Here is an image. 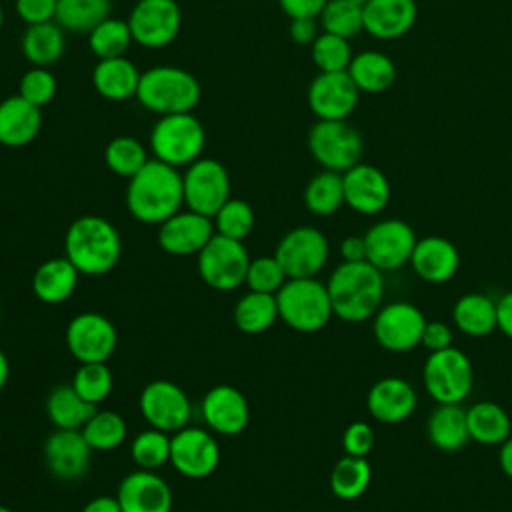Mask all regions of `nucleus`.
I'll return each mask as SVG.
<instances>
[{"label":"nucleus","instance_id":"412c9836","mask_svg":"<svg viewBox=\"0 0 512 512\" xmlns=\"http://www.w3.org/2000/svg\"><path fill=\"white\" fill-rule=\"evenodd\" d=\"M122 512H172V490L154 470H134L126 474L116 490Z\"/></svg>","mask_w":512,"mask_h":512},{"label":"nucleus","instance_id":"0eeeda50","mask_svg":"<svg viewBox=\"0 0 512 512\" xmlns=\"http://www.w3.org/2000/svg\"><path fill=\"white\" fill-rule=\"evenodd\" d=\"M424 388L438 404H460L468 398L474 384V368L470 358L450 346L430 352L422 368Z\"/></svg>","mask_w":512,"mask_h":512},{"label":"nucleus","instance_id":"aec40b11","mask_svg":"<svg viewBox=\"0 0 512 512\" xmlns=\"http://www.w3.org/2000/svg\"><path fill=\"white\" fill-rule=\"evenodd\" d=\"M214 232L212 218L186 208L158 224V244L166 254L192 256L208 244Z\"/></svg>","mask_w":512,"mask_h":512},{"label":"nucleus","instance_id":"37998d69","mask_svg":"<svg viewBox=\"0 0 512 512\" xmlns=\"http://www.w3.org/2000/svg\"><path fill=\"white\" fill-rule=\"evenodd\" d=\"M130 456L142 470H156L170 462V434L158 428L138 432L130 442Z\"/></svg>","mask_w":512,"mask_h":512},{"label":"nucleus","instance_id":"f257e3e1","mask_svg":"<svg viewBox=\"0 0 512 512\" xmlns=\"http://www.w3.org/2000/svg\"><path fill=\"white\" fill-rule=\"evenodd\" d=\"M184 206L180 168L150 158L142 170L128 178L126 208L142 224H162Z\"/></svg>","mask_w":512,"mask_h":512},{"label":"nucleus","instance_id":"6e6552de","mask_svg":"<svg viewBox=\"0 0 512 512\" xmlns=\"http://www.w3.org/2000/svg\"><path fill=\"white\" fill-rule=\"evenodd\" d=\"M308 150L324 170L344 174L360 162L364 142L348 120H318L308 132Z\"/></svg>","mask_w":512,"mask_h":512},{"label":"nucleus","instance_id":"5fc2aeb1","mask_svg":"<svg viewBox=\"0 0 512 512\" xmlns=\"http://www.w3.org/2000/svg\"><path fill=\"white\" fill-rule=\"evenodd\" d=\"M328 0H278L282 12L292 18H318Z\"/></svg>","mask_w":512,"mask_h":512},{"label":"nucleus","instance_id":"6ab92c4d","mask_svg":"<svg viewBox=\"0 0 512 512\" xmlns=\"http://www.w3.org/2000/svg\"><path fill=\"white\" fill-rule=\"evenodd\" d=\"M200 414L206 428L214 434L236 436L248 426L250 406L238 388L230 384H218L204 394Z\"/></svg>","mask_w":512,"mask_h":512},{"label":"nucleus","instance_id":"7ed1b4c3","mask_svg":"<svg viewBox=\"0 0 512 512\" xmlns=\"http://www.w3.org/2000/svg\"><path fill=\"white\" fill-rule=\"evenodd\" d=\"M64 256L80 274L102 276L122 256V238L116 226L96 214L76 218L64 236Z\"/></svg>","mask_w":512,"mask_h":512},{"label":"nucleus","instance_id":"052dcab7","mask_svg":"<svg viewBox=\"0 0 512 512\" xmlns=\"http://www.w3.org/2000/svg\"><path fill=\"white\" fill-rule=\"evenodd\" d=\"M498 464L502 472L512 478V436L500 444V454H498Z\"/></svg>","mask_w":512,"mask_h":512},{"label":"nucleus","instance_id":"2eb2a0df","mask_svg":"<svg viewBox=\"0 0 512 512\" xmlns=\"http://www.w3.org/2000/svg\"><path fill=\"white\" fill-rule=\"evenodd\" d=\"M364 242L366 260L382 272H392L410 262L418 238L404 220L386 218L366 230Z\"/></svg>","mask_w":512,"mask_h":512},{"label":"nucleus","instance_id":"09e8293b","mask_svg":"<svg viewBox=\"0 0 512 512\" xmlns=\"http://www.w3.org/2000/svg\"><path fill=\"white\" fill-rule=\"evenodd\" d=\"M286 280H288V276H286L284 268L272 254V256H258V258L250 260L244 284L248 286V290H254V292L276 294Z\"/></svg>","mask_w":512,"mask_h":512},{"label":"nucleus","instance_id":"4be33fe9","mask_svg":"<svg viewBox=\"0 0 512 512\" xmlns=\"http://www.w3.org/2000/svg\"><path fill=\"white\" fill-rule=\"evenodd\" d=\"M92 448L80 430L56 428L44 442V462L58 480H78L90 468Z\"/></svg>","mask_w":512,"mask_h":512},{"label":"nucleus","instance_id":"c85d7f7f","mask_svg":"<svg viewBox=\"0 0 512 512\" xmlns=\"http://www.w3.org/2000/svg\"><path fill=\"white\" fill-rule=\"evenodd\" d=\"M78 276L80 272L66 256L50 258L34 270L32 292L44 304H62L74 294Z\"/></svg>","mask_w":512,"mask_h":512},{"label":"nucleus","instance_id":"4c0bfd02","mask_svg":"<svg viewBox=\"0 0 512 512\" xmlns=\"http://www.w3.org/2000/svg\"><path fill=\"white\" fill-rule=\"evenodd\" d=\"M372 480V466L364 456H342L330 472V490L340 500L360 498Z\"/></svg>","mask_w":512,"mask_h":512},{"label":"nucleus","instance_id":"cd10ccee","mask_svg":"<svg viewBox=\"0 0 512 512\" xmlns=\"http://www.w3.org/2000/svg\"><path fill=\"white\" fill-rule=\"evenodd\" d=\"M142 72L136 68V64L126 58H106L98 60V64L92 70V84L94 90L104 98L112 102H124L130 98H136L138 84H140Z\"/></svg>","mask_w":512,"mask_h":512},{"label":"nucleus","instance_id":"5701e85b","mask_svg":"<svg viewBox=\"0 0 512 512\" xmlns=\"http://www.w3.org/2000/svg\"><path fill=\"white\" fill-rule=\"evenodd\" d=\"M344 204L358 214H378L390 202V182L386 174L372 166L358 162L342 174Z\"/></svg>","mask_w":512,"mask_h":512},{"label":"nucleus","instance_id":"58836bf2","mask_svg":"<svg viewBox=\"0 0 512 512\" xmlns=\"http://www.w3.org/2000/svg\"><path fill=\"white\" fill-rule=\"evenodd\" d=\"M304 204L316 216H330L344 204V182L340 172L322 170L304 188Z\"/></svg>","mask_w":512,"mask_h":512},{"label":"nucleus","instance_id":"9d476101","mask_svg":"<svg viewBox=\"0 0 512 512\" xmlns=\"http://www.w3.org/2000/svg\"><path fill=\"white\" fill-rule=\"evenodd\" d=\"M186 208L214 218L230 198V176L222 162L200 156L182 174Z\"/></svg>","mask_w":512,"mask_h":512},{"label":"nucleus","instance_id":"c9c22d12","mask_svg":"<svg viewBox=\"0 0 512 512\" xmlns=\"http://www.w3.org/2000/svg\"><path fill=\"white\" fill-rule=\"evenodd\" d=\"M234 324L244 334H262L280 318L276 294L248 290L234 306Z\"/></svg>","mask_w":512,"mask_h":512},{"label":"nucleus","instance_id":"4468645a","mask_svg":"<svg viewBox=\"0 0 512 512\" xmlns=\"http://www.w3.org/2000/svg\"><path fill=\"white\" fill-rule=\"evenodd\" d=\"M140 412L144 420L162 432L174 434L188 426L192 404L186 392L170 380H152L140 392Z\"/></svg>","mask_w":512,"mask_h":512},{"label":"nucleus","instance_id":"e2e57ef3","mask_svg":"<svg viewBox=\"0 0 512 512\" xmlns=\"http://www.w3.org/2000/svg\"><path fill=\"white\" fill-rule=\"evenodd\" d=\"M352 4H356V6H360V8H364L366 4H368V0H350Z\"/></svg>","mask_w":512,"mask_h":512},{"label":"nucleus","instance_id":"2f4dec72","mask_svg":"<svg viewBox=\"0 0 512 512\" xmlns=\"http://www.w3.org/2000/svg\"><path fill=\"white\" fill-rule=\"evenodd\" d=\"M66 48V32L56 22L28 26L20 40V50L32 66L56 64Z\"/></svg>","mask_w":512,"mask_h":512},{"label":"nucleus","instance_id":"1a4fd4ad","mask_svg":"<svg viewBox=\"0 0 512 512\" xmlns=\"http://www.w3.org/2000/svg\"><path fill=\"white\" fill-rule=\"evenodd\" d=\"M196 256L198 274L210 288L230 292L244 284L250 256L242 240L214 232V236Z\"/></svg>","mask_w":512,"mask_h":512},{"label":"nucleus","instance_id":"de8ad7c7","mask_svg":"<svg viewBox=\"0 0 512 512\" xmlns=\"http://www.w3.org/2000/svg\"><path fill=\"white\" fill-rule=\"evenodd\" d=\"M254 220L252 206L240 198H228L212 218L214 230L234 240H244L252 232Z\"/></svg>","mask_w":512,"mask_h":512},{"label":"nucleus","instance_id":"3c124183","mask_svg":"<svg viewBox=\"0 0 512 512\" xmlns=\"http://www.w3.org/2000/svg\"><path fill=\"white\" fill-rule=\"evenodd\" d=\"M342 448L350 456H368L374 448V430L370 424L358 420L346 426L342 434Z\"/></svg>","mask_w":512,"mask_h":512},{"label":"nucleus","instance_id":"f8f14e48","mask_svg":"<svg viewBox=\"0 0 512 512\" xmlns=\"http://www.w3.org/2000/svg\"><path fill=\"white\" fill-rule=\"evenodd\" d=\"M170 464L186 478L200 480L216 472L220 444L214 432L200 426H184L170 436Z\"/></svg>","mask_w":512,"mask_h":512},{"label":"nucleus","instance_id":"864d4df0","mask_svg":"<svg viewBox=\"0 0 512 512\" xmlns=\"http://www.w3.org/2000/svg\"><path fill=\"white\" fill-rule=\"evenodd\" d=\"M420 344L430 352L450 348L452 346V328L442 320H430V322L426 320Z\"/></svg>","mask_w":512,"mask_h":512},{"label":"nucleus","instance_id":"20e7f679","mask_svg":"<svg viewBox=\"0 0 512 512\" xmlns=\"http://www.w3.org/2000/svg\"><path fill=\"white\" fill-rule=\"evenodd\" d=\"M202 88L194 74L180 66L162 64L142 72L136 100L158 116L192 112L200 102Z\"/></svg>","mask_w":512,"mask_h":512},{"label":"nucleus","instance_id":"dca6fc26","mask_svg":"<svg viewBox=\"0 0 512 512\" xmlns=\"http://www.w3.org/2000/svg\"><path fill=\"white\" fill-rule=\"evenodd\" d=\"M66 348L82 362H106L116 350L118 334L114 324L98 312H80L66 326Z\"/></svg>","mask_w":512,"mask_h":512},{"label":"nucleus","instance_id":"79ce46f5","mask_svg":"<svg viewBox=\"0 0 512 512\" xmlns=\"http://www.w3.org/2000/svg\"><path fill=\"white\" fill-rule=\"evenodd\" d=\"M148 160L146 146L132 136H116L104 148V162L108 170L122 178H132Z\"/></svg>","mask_w":512,"mask_h":512},{"label":"nucleus","instance_id":"f704fd0d","mask_svg":"<svg viewBox=\"0 0 512 512\" xmlns=\"http://www.w3.org/2000/svg\"><path fill=\"white\" fill-rule=\"evenodd\" d=\"M98 406L86 402L72 384H60L46 398V414L54 428L80 430Z\"/></svg>","mask_w":512,"mask_h":512},{"label":"nucleus","instance_id":"7c9ffc66","mask_svg":"<svg viewBox=\"0 0 512 512\" xmlns=\"http://www.w3.org/2000/svg\"><path fill=\"white\" fill-rule=\"evenodd\" d=\"M466 420H468V434L470 440L484 444V446H496L510 438L512 432V420L508 412L490 400L476 402L470 408H466Z\"/></svg>","mask_w":512,"mask_h":512},{"label":"nucleus","instance_id":"69168bd1","mask_svg":"<svg viewBox=\"0 0 512 512\" xmlns=\"http://www.w3.org/2000/svg\"><path fill=\"white\" fill-rule=\"evenodd\" d=\"M0 512H14V510H10L8 506H2V504H0Z\"/></svg>","mask_w":512,"mask_h":512},{"label":"nucleus","instance_id":"f03ea898","mask_svg":"<svg viewBox=\"0 0 512 512\" xmlns=\"http://www.w3.org/2000/svg\"><path fill=\"white\" fill-rule=\"evenodd\" d=\"M334 316L344 322H364L382 306L384 278L368 260L342 262L326 284Z\"/></svg>","mask_w":512,"mask_h":512},{"label":"nucleus","instance_id":"a18cd8bd","mask_svg":"<svg viewBox=\"0 0 512 512\" xmlns=\"http://www.w3.org/2000/svg\"><path fill=\"white\" fill-rule=\"evenodd\" d=\"M310 56L318 72H344L348 70L354 54L348 38L322 30L310 44Z\"/></svg>","mask_w":512,"mask_h":512},{"label":"nucleus","instance_id":"b1692460","mask_svg":"<svg viewBox=\"0 0 512 512\" xmlns=\"http://www.w3.org/2000/svg\"><path fill=\"white\" fill-rule=\"evenodd\" d=\"M368 412L382 424H398L406 420L416 404L418 396L412 384L400 376H386L372 384L366 396Z\"/></svg>","mask_w":512,"mask_h":512},{"label":"nucleus","instance_id":"13d9d810","mask_svg":"<svg viewBox=\"0 0 512 512\" xmlns=\"http://www.w3.org/2000/svg\"><path fill=\"white\" fill-rule=\"evenodd\" d=\"M342 262H362L366 260V242L364 236H346L340 242Z\"/></svg>","mask_w":512,"mask_h":512},{"label":"nucleus","instance_id":"c756f323","mask_svg":"<svg viewBox=\"0 0 512 512\" xmlns=\"http://www.w3.org/2000/svg\"><path fill=\"white\" fill-rule=\"evenodd\" d=\"M428 440L442 452H456L468 440L466 410L460 404H438L426 422Z\"/></svg>","mask_w":512,"mask_h":512},{"label":"nucleus","instance_id":"680f3d73","mask_svg":"<svg viewBox=\"0 0 512 512\" xmlns=\"http://www.w3.org/2000/svg\"><path fill=\"white\" fill-rule=\"evenodd\" d=\"M8 376H10V362H8L6 354L0 350V392L4 390V386L8 382Z\"/></svg>","mask_w":512,"mask_h":512},{"label":"nucleus","instance_id":"ddd939ff","mask_svg":"<svg viewBox=\"0 0 512 512\" xmlns=\"http://www.w3.org/2000/svg\"><path fill=\"white\" fill-rule=\"evenodd\" d=\"M126 20L134 42L156 50L176 40L182 28V10L176 0H138Z\"/></svg>","mask_w":512,"mask_h":512},{"label":"nucleus","instance_id":"603ef678","mask_svg":"<svg viewBox=\"0 0 512 512\" xmlns=\"http://www.w3.org/2000/svg\"><path fill=\"white\" fill-rule=\"evenodd\" d=\"M14 10H16V16L28 26L54 22L56 0H16Z\"/></svg>","mask_w":512,"mask_h":512},{"label":"nucleus","instance_id":"8fccbe9b","mask_svg":"<svg viewBox=\"0 0 512 512\" xmlns=\"http://www.w3.org/2000/svg\"><path fill=\"white\" fill-rule=\"evenodd\" d=\"M56 90V76L44 66H32L22 74L18 82V94L38 108L50 104L56 96Z\"/></svg>","mask_w":512,"mask_h":512},{"label":"nucleus","instance_id":"393cba45","mask_svg":"<svg viewBox=\"0 0 512 512\" xmlns=\"http://www.w3.org/2000/svg\"><path fill=\"white\" fill-rule=\"evenodd\" d=\"M410 266L418 278L430 284H444L454 278L460 266L458 248L442 236H424L416 242Z\"/></svg>","mask_w":512,"mask_h":512},{"label":"nucleus","instance_id":"6e6d98bb","mask_svg":"<svg viewBox=\"0 0 512 512\" xmlns=\"http://www.w3.org/2000/svg\"><path fill=\"white\" fill-rule=\"evenodd\" d=\"M290 38L296 44H312L318 38V22L316 18H292L290 20Z\"/></svg>","mask_w":512,"mask_h":512},{"label":"nucleus","instance_id":"49530a36","mask_svg":"<svg viewBox=\"0 0 512 512\" xmlns=\"http://www.w3.org/2000/svg\"><path fill=\"white\" fill-rule=\"evenodd\" d=\"M112 386L114 378L106 362H82L72 376V388L94 406L110 396Z\"/></svg>","mask_w":512,"mask_h":512},{"label":"nucleus","instance_id":"a19ab883","mask_svg":"<svg viewBox=\"0 0 512 512\" xmlns=\"http://www.w3.org/2000/svg\"><path fill=\"white\" fill-rule=\"evenodd\" d=\"M132 42L134 38L128 20H120L114 16H108L88 32V46L98 60L126 56Z\"/></svg>","mask_w":512,"mask_h":512},{"label":"nucleus","instance_id":"72a5a7b5","mask_svg":"<svg viewBox=\"0 0 512 512\" xmlns=\"http://www.w3.org/2000/svg\"><path fill=\"white\" fill-rule=\"evenodd\" d=\"M360 92H384L396 80V66L390 56L376 50H364L352 56L346 70Z\"/></svg>","mask_w":512,"mask_h":512},{"label":"nucleus","instance_id":"473e14b6","mask_svg":"<svg viewBox=\"0 0 512 512\" xmlns=\"http://www.w3.org/2000/svg\"><path fill=\"white\" fill-rule=\"evenodd\" d=\"M454 326L474 338L492 334L496 326V302L480 292L464 294L452 308Z\"/></svg>","mask_w":512,"mask_h":512},{"label":"nucleus","instance_id":"bb28decb","mask_svg":"<svg viewBox=\"0 0 512 512\" xmlns=\"http://www.w3.org/2000/svg\"><path fill=\"white\" fill-rule=\"evenodd\" d=\"M42 108L30 104L20 94L0 102V144L6 148H22L30 144L42 128Z\"/></svg>","mask_w":512,"mask_h":512},{"label":"nucleus","instance_id":"a878e982","mask_svg":"<svg viewBox=\"0 0 512 512\" xmlns=\"http://www.w3.org/2000/svg\"><path fill=\"white\" fill-rule=\"evenodd\" d=\"M416 0H368L364 6V32L378 40H396L416 22Z\"/></svg>","mask_w":512,"mask_h":512},{"label":"nucleus","instance_id":"9b49d317","mask_svg":"<svg viewBox=\"0 0 512 512\" xmlns=\"http://www.w3.org/2000/svg\"><path fill=\"white\" fill-rule=\"evenodd\" d=\"M288 278H314L330 256L328 238L314 226H298L282 236L274 250Z\"/></svg>","mask_w":512,"mask_h":512},{"label":"nucleus","instance_id":"e433bc0d","mask_svg":"<svg viewBox=\"0 0 512 512\" xmlns=\"http://www.w3.org/2000/svg\"><path fill=\"white\" fill-rule=\"evenodd\" d=\"M110 0H56L54 22L72 34H86L110 16Z\"/></svg>","mask_w":512,"mask_h":512},{"label":"nucleus","instance_id":"f3484780","mask_svg":"<svg viewBox=\"0 0 512 512\" xmlns=\"http://www.w3.org/2000/svg\"><path fill=\"white\" fill-rule=\"evenodd\" d=\"M426 318L422 310L410 302H390L374 314V338L390 352H408L422 340Z\"/></svg>","mask_w":512,"mask_h":512},{"label":"nucleus","instance_id":"a211bd4d","mask_svg":"<svg viewBox=\"0 0 512 512\" xmlns=\"http://www.w3.org/2000/svg\"><path fill=\"white\" fill-rule=\"evenodd\" d=\"M308 106L318 120H348L360 100V90L344 72H318L308 86Z\"/></svg>","mask_w":512,"mask_h":512},{"label":"nucleus","instance_id":"ea45409f","mask_svg":"<svg viewBox=\"0 0 512 512\" xmlns=\"http://www.w3.org/2000/svg\"><path fill=\"white\" fill-rule=\"evenodd\" d=\"M80 432L92 450L106 452L118 448L126 440L128 426L118 412L96 408Z\"/></svg>","mask_w":512,"mask_h":512},{"label":"nucleus","instance_id":"39448f33","mask_svg":"<svg viewBox=\"0 0 512 512\" xmlns=\"http://www.w3.org/2000/svg\"><path fill=\"white\" fill-rule=\"evenodd\" d=\"M278 316L296 332H318L334 316L326 284L314 278H288L276 292Z\"/></svg>","mask_w":512,"mask_h":512},{"label":"nucleus","instance_id":"4d7b16f0","mask_svg":"<svg viewBox=\"0 0 512 512\" xmlns=\"http://www.w3.org/2000/svg\"><path fill=\"white\" fill-rule=\"evenodd\" d=\"M496 326L504 336L512 338V290L502 294L496 302Z\"/></svg>","mask_w":512,"mask_h":512},{"label":"nucleus","instance_id":"423d86ee","mask_svg":"<svg viewBox=\"0 0 512 512\" xmlns=\"http://www.w3.org/2000/svg\"><path fill=\"white\" fill-rule=\"evenodd\" d=\"M152 156L174 168L196 162L206 146V130L192 112L158 116L148 138Z\"/></svg>","mask_w":512,"mask_h":512},{"label":"nucleus","instance_id":"bf43d9fd","mask_svg":"<svg viewBox=\"0 0 512 512\" xmlns=\"http://www.w3.org/2000/svg\"><path fill=\"white\" fill-rule=\"evenodd\" d=\"M80 512H122L116 496H96L88 500Z\"/></svg>","mask_w":512,"mask_h":512},{"label":"nucleus","instance_id":"c03bdc74","mask_svg":"<svg viewBox=\"0 0 512 512\" xmlns=\"http://www.w3.org/2000/svg\"><path fill=\"white\" fill-rule=\"evenodd\" d=\"M320 28L324 32L354 38L364 30V8L352 4L350 0H328L320 12Z\"/></svg>","mask_w":512,"mask_h":512},{"label":"nucleus","instance_id":"0e129e2a","mask_svg":"<svg viewBox=\"0 0 512 512\" xmlns=\"http://www.w3.org/2000/svg\"><path fill=\"white\" fill-rule=\"evenodd\" d=\"M2 24H4V10H2V6H0V28H2Z\"/></svg>","mask_w":512,"mask_h":512}]
</instances>
